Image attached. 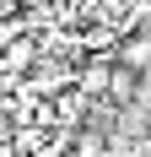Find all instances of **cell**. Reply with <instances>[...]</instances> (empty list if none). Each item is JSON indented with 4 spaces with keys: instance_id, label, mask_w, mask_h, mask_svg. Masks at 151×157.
Instances as JSON below:
<instances>
[{
    "instance_id": "cell-1",
    "label": "cell",
    "mask_w": 151,
    "mask_h": 157,
    "mask_svg": "<svg viewBox=\"0 0 151 157\" xmlns=\"http://www.w3.org/2000/svg\"><path fill=\"white\" fill-rule=\"evenodd\" d=\"M113 60L146 81V76H151V27H146V33H124L119 44H113Z\"/></svg>"
},
{
    "instance_id": "cell-2",
    "label": "cell",
    "mask_w": 151,
    "mask_h": 157,
    "mask_svg": "<svg viewBox=\"0 0 151 157\" xmlns=\"http://www.w3.org/2000/svg\"><path fill=\"white\" fill-rule=\"evenodd\" d=\"M140 87H146V81H140L135 71H124V65L113 60V76H108V98H103V103H113V109H130V103L140 98Z\"/></svg>"
},
{
    "instance_id": "cell-3",
    "label": "cell",
    "mask_w": 151,
    "mask_h": 157,
    "mask_svg": "<svg viewBox=\"0 0 151 157\" xmlns=\"http://www.w3.org/2000/svg\"><path fill=\"white\" fill-rule=\"evenodd\" d=\"M0 157H22V152H16V146H11V141H0Z\"/></svg>"
}]
</instances>
